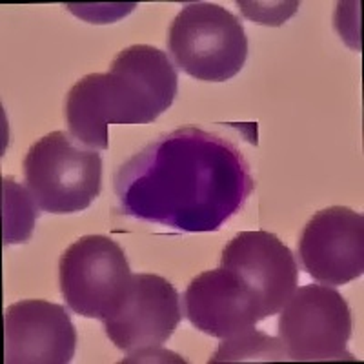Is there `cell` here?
<instances>
[{
  "label": "cell",
  "mask_w": 364,
  "mask_h": 364,
  "mask_svg": "<svg viewBox=\"0 0 364 364\" xmlns=\"http://www.w3.org/2000/svg\"><path fill=\"white\" fill-rule=\"evenodd\" d=\"M126 215L184 232H213L253 190L250 166L226 139L203 129L159 136L115 175Z\"/></svg>",
  "instance_id": "1"
},
{
  "label": "cell",
  "mask_w": 364,
  "mask_h": 364,
  "mask_svg": "<svg viewBox=\"0 0 364 364\" xmlns=\"http://www.w3.org/2000/svg\"><path fill=\"white\" fill-rule=\"evenodd\" d=\"M269 363V360H288L281 339L272 337L255 326L223 339L215 353L208 359L210 364L220 363Z\"/></svg>",
  "instance_id": "13"
},
{
  "label": "cell",
  "mask_w": 364,
  "mask_h": 364,
  "mask_svg": "<svg viewBox=\"0 0 364 364\" xmlns=\"http://www.w3.org/2000/svg\"><path fill=\"white\" fill-rule=\"evenodd\" d=\"M38 204L28 188L13 177L2 178V240L4 246L28 242L33 235Z\"/></svg>",
  "instance_id": "12"
},
{
  "label": "cell",
  "mask_w": 364,
  "mask_h": 364,
  "mask_svg": "<svg viewBox=\"0 0 364 364\" xmlns=\"http://www.w3.org/2000/svg\"><path fill=\"white\" fill-rule=\"evenodd\" d=\"M184 314L195 328L217 339L240 333L264 321L261 301L232 269H208L184 291Z\"/></svg>",
  "instance_id": "11"
},
{
  "label": "cell",
  "mask_w": 364,
  "mask_h": 364,
  "mask_svg": "<svg viewBox=\"0 0 364 364\" xmlns=\"http://www.w3.org/2000/svg\"><path fill=\"white\" fill-rule=\"evenodd\" d=\"M178 73L159 48H124L108 73H91L73 84L64 115L71 136L91 149H108L109 124H149L173 104Z\"/></svg>",
  "instance_id": "2"
},
{
  "label": "cell",
  "mask_w": 364,
  "mask_h": 364,
  "mask_svg": "<svg viewBox=\"0 0 364 364\" xmlns=\"http://www.w3.org/2000/svg\"><path fill=\"white\" fill-rule=\"evenodd\" d=\"M299 259L308 275L344 286L364 273V215L346 206L317 211L299 237Z\"/></svg>",
  "instance_id": "8"
},
{
  "label": "cell",
  "mask_w": 364,
  "mask_h": 364,
  "mask_svg": "<svg viewBox=\"0 0 364 364\" xmlns=\"http://www.w3.org/2000/svg\"><path fill=\"white\" fill-rule=\"evenodd\" d=\"M220 266L235 272L252 288L264 318L279 314L297 290L295 255L277 235L264 230L237 233L223 250Z\"/></svg>",
  "instance_id": "10"
},
{
  "label": "cell",
  "mask_w": 364,
  "mask_h": 364,
  "mask_svg": "<svg viewBox=\"0 0 364 364\" xmlns=\"http://www.w3.org/2000/svg\"><path fill=\"white\" fill-rule=\"evenodd\" d=\"M77 350V330L60 304L26 299L4 311V363L68 364Z\"/></svg>",
  "instance_id": "9"
},
{
  "label": "cell",
  "mask_w": 364,
  "mask_h": 364,
  "mask_svg": "<svg viewBox=\"0 0 364 364\" xmlns=\"http://www.w3.org/2000/svg\"><path fill=\"white\" fill-rule=\"evenodd\" d=\"M245 17L257 24L281 26L297 11L299 2H237Z\"/></svg>",
  "instance_id": "14"
},
{
  "label": "cell",
  "mask_w": 364,
  "mask_h": 364,
  "mask_svg": "<svg viewBox=\"0 0 364 364\" xmlns=\"http://www.w3.org/2000/svg\"><path fill=\"white\" fill-rule=\"evenodd\" d=\"M279 314V339L290 360H355L348 352L352 311L331 286H301Z\"/></svg>",
  "instance_id": "5"
},
{
  "label": "cell",
  "mask_w": 364,
  "mask_h": 364,
  "mask_svg": "<svg viewBox=\"0 0 364 364\" xmlns=\"http://www.w3.org/2000/svg\"><path fill=\"white\" fill-rule=\"evenodd\" d=\"M129 279L132 269L124 250L104 235L80 237L58 262L64 301L80 317H109L124 297Z\"/></svg>",
  "instance_id": "6"
},
{
  "label": "cell",
  "mask_w": 364,
  "mask_h": 364,
  "mask_svg": "<svg viewBox=\"0 0 364 364\" xmlns=\"http://www.w3.org/2000/svg\"><path fill=\"white\" fill-rule=\"evenodd\" d=\"M168 51L184 73L204 82L233 79L248 58V37L237 15L213 2H191L168 31Z\"/></svg>",
  "instance_id": "4"
},
{
  "label": "cell",
  "mask_w": 364,
  "mask_h": 364,
  "mask_svg": "<svg viewBox=\"0 0 364 364\" xmlns=\"http://www.w3.org/2000/svg\"><path fill=\"white\" fill-rule=\"evenodd\" d=\"M182 318L181 295L168 279L154 273L132 275L124 297L109 317L102 321L113 344L135 363L173 336Z\"/></svg>",
  "instance_id": "7"
},
{
  "label": "cell",
  "mask_w": 364,
  "mask_h": 364,
  "mask_svg": "<svg viewBox=\"0 0 364 364\" xmlns=\"http://www.w3.org/2000/svg\"><path fill=\"white\" fill-rule=\"evenodd\" d=\"M22 168L29 193L48 213L84 211L102 190L100 154L66 132L48 133L33 142Z\"/></svg>",
  "instance_id": "3"
},
{
  "label": "cell",
  "mask_w": 364,
  "mask_h": 364,
  "mask_svg": "<svg viewBox=\"0 0 364 364\" xmlns=\"http://www.w3.org/2000/svg\"><path fill=\"white\" fill-rule=\"evenodd\" d=\"M135 6V2H132V4H66V8L91 24H112L133 11Z\"/></svg>",
  "instance_id": "15"
}]
</instances>
